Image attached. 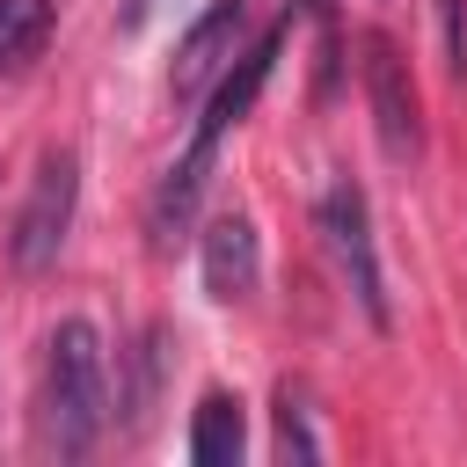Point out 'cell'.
Returning <instances> with one entry per match:
<instances>
[{
  "instance_id": "4fadbf2b",
  "label": "cell",
  "mask_w": 467,
  "mask_h": 467,
  "mask_svg": "<svg viewBox=\"0 0 467 467\" xmlns=\"http://www.w3.org/2000/svg\"><path fill=\"white\" fill-rule=\"evenodd\" d=\"M146 15H153V0H131V7H124V22H131V29H139Z\"/></svg>"
},
{
  "instance_id": "8fae6325",
  "label": "cell",
  "mask_w": 467,
  "mask_h": 467,
  "mask_svg": "<svg viewBox=\"0 0 467 467\" xmlns=\"http://www.w3.org/2000/svg\"><path fill=\"white\" fill-rule=\"evenodd\" d=\"M161 358H168V328H146V350H139V379H131V416L146 423L153 394H161Z\"/></svg>"
},
{
  "instance_id": "6da1fadb",
  "label": "cell",
  "mask_w": 467,
  "mask_h": 467,
  "mask_svg": "<svg viewBox=\"0 0 467 467\" xmlns=\"http://www.w3.org/2000/svg\"><path fill=\"white\" fill-rule=\"evenodd\" d=\"M285 36H292V15L285 22H270L255 44H241V58L212 80V95H204V117H197V131H190V146H182V161L168 168V182L153 190V241L168 248L182 226H190V212H197V197H204V182H212V161H219V139L255 109V95H263V80H270V66H277V51H285Z\"/></svg>"
},
{
  "instance_id": "7a4b0ae2",
  "label": "cell",
  "mask_w": 467,
  "mask_h": 467,
  "mask_svg": "<svg viewBox=\"0 0 467 467\" xmlns=\"http://www.w3.org/2000/svg\"><path fill=\"white\" fill-rule=\"evenodd\" d=\"M109 431V358L95 321H58L44 343V445L58 460H88Z\"/></svg>"
},
{
  "instance_id": "5b68a950",
  "label": "cell",
  "mask_w": 467,
  "mask_h": 467,
  "mask_svg": "<svg viewBox=\"0 0 467 467\" xmlns=\"http://www.w3.org/2000/svg\"><path fill=\"white\" fill-rule=\"evenodd\" d=\"M365 102H372V131L387 161H416L423 153V124H416V88H409V58L387 29L365 36Z\"/></svg>"
},
{
  "instance_id": "ba28073f",
  "label": "cell",
  "mask_w": 467,
  "mask_h": 467,
  "mask_svg": "<svg viewBox=\"0 0 467 467\" xmlns=\"http://www.w3.org/2000/svg\"><path fill=\"white\" fill-rule=\"evenodd\" d=\"M241 445H248L241 401H234V394H204L197 416H190V460H197V467H234Z\"/></svg>"
},
{
  "instance_id": "7c38bea8",
  "label": "cell",
  "mask_w": 467,
  "mask_h": 467,
  "mask_svg": "<svg viewBox=\"0 0 467 467\" xmlns=\"http://www.w3.org/2000/svg\"><path fill=\"white\" fill-rule=\"evenodd\" d=\"M438 22H445V66L467 73V29H460V0H438Z\"/></svg>"
},
{
  "instance_id": "3957f363",
  "label": "cell",
  "mask_w": 467,
  "mask_h": 467,
  "mask_svg": "<svg viewBox=\"0 0 467 467\" xmlns=\"http://www.w3.org/2000/svg\"><path fill=\"white\" fill-rule=\"evenodd\" d=\"M314 226H321V248H328V263H336L343 292L358 299V314H365L372 328H387L394 314H387V277H379V248H372L365 190H358L350 175H343V182H328V190H321V204H314Z\"/></svg>"
},
{
  "instance_id": "9c48e42d",
  "label": "cell",
  "mask_w": 467,
  "mask_h": 467,
  "mask_svg": "<svg viewBox=\"0 0 467 467\" xmlns=\"http://www.w3.org/2000/svg\"><path fill=\"white\" fill-rule=\"evenodd\" d=\"M51 22H58L51 0H0V73L36 66L44 44H51Z\"/></svg>"
},
{
  "instance_id": "30bf717a",
  "label": "cell",
  "mask_w": 467,
  "mask_h": 467,
  "mask_svg": "<svg viewBox=\"0 0 467 467\" xmlns=\"http://www.w3.org/2000/svg\"><path fill=\"white\" fill-rule=\"evenodd\" d=\"M277 452H285V460H321V438L306 431V409H299L292 387L277 394Z\"/></svg>"
},
{
  "instance_id": "8992f818",
  "label": "cell",
  "mask_w": 467,
  "mask_h": 467,
  "mask_svg": "<svg viewBox=\"0 0 467 467\" xmlns=\"http://www.w3.org/2000/svg\"><path fill=\"white\" fill-rule=\"evenodd\" d=\"M241 7H248V0H212V7L182 29V44H175V102L212 95V80L241 58Z\"/></svg>"
},
{
  "instance_id": "52a82bcc",
  "label": "cell",
  "mask_w": 467,
  "mask_h": 467,
  "mask_svg": "<svg viewBox=\"0 0 467 467\" xmlns=\"http://www.w3.org/2000/svg\"><path fill=\"white\" fill-rule=\"evenodd\" d=\"M197 270H204L212 299H248L255 277H263V234H255V219H241V212L212 219L204 241H197Z\"/></svg>"
},
{
  "instance_id": "277c9868",
  "label": "cell",
  "mask_w": 467,
  "mask_h": 467,
  "mask_svg": "<svg viewBox=\"0 0 467 467\" xmlns=\"http://www.w3.org/2000/svg\"><path fill=\"white\" fill-rule=\"evenodd\" d=\"M73 197H80V161H73L66 146H51V153L36 161V175H29V197H22L15 241H7V255H15L22 277H44V270L58 263L66 226H73Z\"/></svg>"
}]
</instances>
